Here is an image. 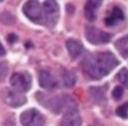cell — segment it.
<instances>
[{
  "instance_id": "6da1fadb",
  "label": "cell",
  "mask_w": 128,
  "mask_h": 126,
  "mask_svg": "<svg viewBox=\"0 0 128 126\" xmlns=\"http://www.w3.org/2000/svg\"><path fill=\"white\" fill-rule=\"evenodd\" d=\"M118 60L111 52H100L88 56L83 62L84 72L92 79H101L118 65Z\"/></svg>"
},
{
  "instance_id": "7a4b0ae2",
  "label": "cell",
  "mask_w": 128,
  "mask_h": 126,
  "mask_svg": "<svg viewBox=\"0 0 128 126\" xmlns=\"http://www.w3.org/2000/svg\"><path fill=\"white\" fill-rule=\"evenodd\" d=\"M10 84L16 91L26 92L32 87V77L28 72H16L10 77Z\"/></svg>"
},
{
  "instance_id": "3957f363",
  "label": "cell",
  "mask_w": 128,
  "mask_h": 126,
  "mask_svg": "<svg viewBox=\"0 0 128 126\" xmlns=\"http://www.w3.org/2000/svg\"><path fill=\"white\" fill-rule=\"evenodd\" d=\"M20 122L22 126H44V117L38 110L30 108L20 115Z\"/></svg>"
},
{
  "instance_id": "277c9868",
  "label": "cell",
  "mask_w": 128,
  "mask_h": 126,
  "mask_svg": "<svg viewBox=\"0 0 128 126\" xmlns=\"http://www.w3.org/2000/svg\"><path fill=\"white\" fill-rule=\"evenodd\" d=\"M43 6V13H44V17L46 19L47 24L53 26L58 23V16H60V8H58V2L48 0V1H45Z\"/></svg>"
},
{
  "instance_id": "5b68a950",
  "label": "cell",
  "mask_w": 128,
  "mask_h": 126,
  "mask_svg": "<svg viewBox=\"0 0 128 126\" xmlns=\"http://www.w3.org/2000/svg\"><path fill=\"white\" fill-rule=\"evenodd\" d=\"M86 40L92 44H104L110 41V35L108 33L99 31L96 27H86Z\"/></svg>"
},
{
  "instance_id": "8992f818",
  "label": "cell",
  "mask_w": 128,
  "mask_h": 126,
  "mask_svg": "<svg viewBox=\"0 0 128 126\" xmlns=\"http://www.w3.org/2000/svg\"><path fill=\"white\" fill-rule=\"evenodd\" d=\"M22 9L25 15L33 22H38L42 18L43 6L38 1H27Z\"/></svg>"
},
{
  "instance_id": "52a82bcc",
  "label": "cell",
  "mask_w": 128,
  "mask_h": 126,
  "mask_svg": "<svg viewBox=\"0 0 128 126\" xmlns=\"http://www.w3.org/2000/svg\"><path fill=\"white\" fill-rule=\"evenodd\" d=\"M2 97L6 104L11 107H19L26 102V97L22 92L16 90H4Z\"/></svg>"
},
{
  "instance_id": "ba28073f",
  "label": "cell",
  "mask_w": 128,
  "mask_h": 126,
  "mask_svg": "<svg viewBox=\"0 0 128 126\" xmlns=\"http://www.w3.org/2000/svg\"><path fill=\"white\" fill-rule=\"evenodd\" d=\"M81 124L82 118L76 108H68L61 120V126H81Z\"/></svg>"
},
{
  "instance_id": "9c48e42d",
  "label": "cell",
  "mask_w": 128,
  "mask_h": 126,
  "mask_svg": "<svg viewBox=\"0 0 128 126\" xmlns=\"http://www.w3.org/2000/svg\"><path fill=\"white\" fill-rule=\"evenodd\" d=\"M38 81H40V86L44 89H53L56 86V79L48 71H40Z\"/></svg>"
},
{
  "instance_id": "30bf717a",
  "label": "cell",
  "mask_w": 128,
  "mask_h": 126,
  "mask_svg": "<svg viewBox=\"0 0 128 126\" xmlns=\"http://www.w3.org/2000/svg\"><path fill=\"white\" fill-rule=\"evenodd\" d=\"M66 49L72 59H78L83 53V46L75 40H68L66 41Z\"/></svg>"
},
{
  "instance_id": "8fae6325",
  "label": "cell",
  "mask_w": 128,
  "mask_h": 126,
  "mask_svg": "<svg viewBox=\"0 0 128 126\" xmlns=\"http://www.w3.org/2000/svg\"><path fill=\"white\" fill-rule=\"evenodd\" d=\"M101 6V1H88L84 6V15L86 19L93 22L97 18V9Z\"/></svg>"
},
{
  "instance_id": "7c38bea8",
  "label": "cell",
  "mask_w": 128,
  "mask_h": 126,
  "mask_svg": "<svg viewBox=\"0 0 128 126\" xmlns=\"http://www.w3.org/2000/svg\"><path fill=\"white\" fill-rule=\"evenodd\" d=\"M124 18H125V16H124L122 10L119 7H115V8L112 9V11H111V14L106 18L104 23H106V25H108V26H114V25H116V24L122 23V20H124Z\"/></svg>"
},
{
  "instance_id": "4fadbf2b",
  "label": "cell",
  "mask_w": 128,
  "mask_h": 126,
  "mask_svg": "<svg viewBox=\"0 0 128 126\" xmlns=\"http://www.w3.org/2000/svg\"><path fill=\"white\" fill-rule=\"evenodd\" d=\"M89 93L92 100L98 105H102L106 101V96H104V90L102 87H90L89 88Z\"/></svg>"
},
{
  "instance_id": "5bb4252c",
  "label": "cell",
  "mask_w": 128,
  "mask_h": 126,
  "mask_svg": "<svg viewBox=\"0 0 128 126\" xmlns=\"http://www.w3.org/2000/svg\"><path fill=\"white\" fill-rule=\"evenodd\" d=\"M115 46L118 50V52L120 53V55H122L124 58H127L128 56V35L119 38L115 43Z\"/></svg>"
},
{
  "instance_id": "9a60e30c",
  "label": "cell",
  "mask_w": 128,
  "mask_h": 126,
  "mask_svg": "<svg viewBox=\"0 0 128 126\" xmlns=\"http://www.w3.org/2000/svg\"><path fill=\"white\" fill-rule=\"evenodd\" d=\"M62 80L64 82V84H65V87H73L75 84V80H76V78H75L74 73H72L71 71H63L62 73Z\"/></svg>"
},
{
  "instance_id": "2e32d148",
  "label": "cell",
  "mask_w": 128,
  "mask_h": 126,
  "mask_svg": "<svg viewBox=\"0 0 128 126\" xmlns=\"http://www.w3.org/2000/svg\"><path fill=\"white\" fill-rule=\"evenodd\" d=\"M0 19H1V22L4 23V25H12V24H15V22H16L15 16L11 13H9V11H4V13L1 14V16H0Z\"/></svg>"
},
{
  "instance_id": "e0dca14e",
  "label": "cell",
  "mask_w": 128,
  "mask_h": 126,
  "mask_svg": "<svg viewBox=\"0 0 128 126\" xmlns=\"http://www.w3.org/2000/svg\"><path fill=\"white\" fill-rule=\"evenodd\" d=\"M117 78H118V80L126 87V88H128V70L126 68L122 69V70L118 72Z\"/></svg>"
},
{
  "instance_id": "ac0fdd59",
  "label": "cell",
  "mask_w": 128,
  "mask_h": 126,
  "mask_svg": "<svg viewBox=\"0 0 128 126\" xmlns=\"http://www.w3.org/2000/svg\"><path fill=\"white\" fill-rule=\"evenodd\" d=\"M116 113L122 118H127L128 117V102L120 105V106L116 109Z\"/></svg>"
},
{
  "instance_id": "d6986e66",
  "label": "cell",
  "mask_w": 128,
  "mask_h": 126,
  "mask_svg": "<svg viewBox=\"0 0 128 126\" xmlns=\"http://www.w3.org/2000/svg\"><path fill=\"white\" fill-rule=\"evenodd\" d=\"M122 95H124V89H122L120 86H117L115 89H114V91H112V97H114V99L119 100L120 98L122 97Z\"/></svg>"
},
{
  "instance_id": "ffe728a7",
  "label": "cell",
  "mask_w": 128,
  "mask_h": 126,
  "mask_svg": "<svg viewBox=\"0 0 128 126\" xmlns=\"http://www.w3.org/2000/svg\"><path fill=\"white\" fill-rule=\"evenodd\" d=\"M0 73H1L0 78H1V80H4V77H6V74H7V63L6 62L0 63Z\"/></svg>"
},
{
  "instance_id": "44dd1931",
  "label": "cell",
  "mask_w": 128,
  "mask_h": 126,
  "mask_svg": "<svg viewBox=\"0 0 128 126\" xmlns=\"http://www.w3.org/2000/svg\"><path fill=\"white\" fill-rule=\"evenodd\" d=\"M7 40H8V42L14 43V42H16V41H17V36H16L15 34H10V35H8Z\"/></svg>"
},
{
  "instance_id": "7402d4cb",
  "label": "cell",
  "mask_w": 128,
  "mask_h": 126,
  "mask_svg": "<svg viewBox=\"0 0 128 126\" xmlns=\"http://www.w3.org/2000/svg\"><path fill=\"white\" fill-rule=\"evenodd\" d=\"M1 55H4L6 54V51H4V45H1Z\"/></svg>"
}]
</instances>
